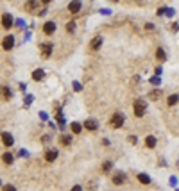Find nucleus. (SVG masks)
<instances>
[{
	"label": "nucleus",
	"instance_id": "f257e3e1",
	"mask_svg": "<svg viewBox=\"0 0 179 191\" xmlns=\"http://www.w3.org/2000/svg\"><path fill=\"white\" fill-rule=\"evenodd\" d=\"M133 109H134V115L138 116H143L145 115V109H147V104L143 102V100H136L134 102V105H133Z\"/></svg>",
	"mask_w": 179,
	"mask_h": 191
},
{
	"label": "nucleus",
	"instance_id": "b1692460",
	"mask_svg": "<svg viewBox=\"0 0 179 191\" xmlns=\"http://www.w3.org/2000/svg\"><path fill=\"white\" fill-rule=\"evenodd\" d=\"M151 98H152V100H156V98H159V91H151Z\"/></svg>",
	"mask_w": 179,
	"mask_h": 191
},
{
	"label": "nucleus",
	"instance_id": "9d476101",
	"mask_svg": "<svg viewBox=\"0 0 179 191\" xmlns=\"http://www.w3.org/2000/svg\"><path fill=\"white\" fill-rule=\"evenodd\" d=\"M90 47H91V50H99L100 47H102V38H100V36L93 38V39H91V45H90Z\"/></svg>",
	"mask_w": 179,
	"mask_h": 191
},
{
	"label": "nucleus",
	"instance_id": "7ed1b4c3",
	"mask_svg": "<svg viewBox=\"0 0 179 191\" xmlns=\"http://www.w3.org/2000/svg\"><path fill=\"white\" fill-rule=\"evenodd\" d=\"M15 47V36H5L4 41H2V48L4 50H11Z\"/></svg>",
	"mask_w": 179,
	"mask_h": 191
},
{
	"label": "nucleus",
	"instance_id": "39448f33",
	"mask_svg": "<svg viewBox=\"0 0 179 191\" xmlns=\"http://www.w3.org/2000/svg\"><path fill=\"white\" fill-rule=\"evenodd\" d=\"M54 31H56V23H54V21H47V23L43 25V32H45L47 36L54 34Z\"/></svg>",
	"mask_w": 179,
	"mask_h": 191
},
{
	"label": "nucleus",
	"instance_id": "6e6552de",
	"mask_svg": "<svg viewBox=\"0 0 179 191\" xmlns=\"http://www.w3.org/2000/svg\"><path fill=\"white\" fill-rule=\"evenodd\" d=\"M113 182H115V184H124V182H125V175H124V173L122 172H117L115 173V175H113Z\"/></svg>",
	"mask_w": 179,
	"mask_h": 191
},
{
	"label": "nucleus",
	"instance_id": "aec40b11",
	"mask_svg": "<svg viewBox=\"0 0 179 191\" xmlns=\"http://www.w3.org/2000/svg\"><path fill=\"white\" fill-rule=\"evenodd\" d=\"M81 131H82L81 123H77V121H74V123H72V132H74V134H79Z\"/></svg>",
	"mask_w": 179,
	"mask_h": 191
},
{
	"label": "nucleus",
	"instance_id": "423d86ee",
	"mask_svg": "<svg viewBox=\"0 0 179 191\" xmlns=\"http://www.w3.org/2000/svg\"><path fill=\"white\" fill-rule=\"evenodd\" d=\"M2 143H4L5 147H11V145L15 143V139H13V136H11L9 132H4L2 134Z\"/></svg>",
	"mask_w": 179,
	"mask_h": 191
},
{
	"label": "nucleus",
	"instance_id": "4be33fe9",
	"mask_svg": "<svg viewBox=\"0 0 179 191\" xmlns=\"http://www.w3.org/2000/svg\"><path fill=\"white\" fill-rule=\"evenodd\" d=\"M109 170H111V163H109V161H106V163L102 164V172H104V173H108Z\"/></svg>",
	"mask_w": 179,
	"mask_h": 191
},
{
	"label": "nucleus",
	"instance_id": "ddd939ff",
	"mask_svg": "<svg viewBox=\"0 0 179 191\" xmlns=\"http://www.w3.org/2000/svg\"><path fill=\"white\" fill-rule=\"evenodd\" d=\"M84 127H86L88 131H95V129H97V120H86V121H84Z\"/></svg>",
	"mask_w": 179,
	"mask_h": 191
},
{
	"label": "nucleus",
	"instance_id": "6ab92c4d",
	"mask_svg": "<svg viewBox=\"0 0 179 191\" xmlns=\"http://www.w3.org/2000/svg\"><path fill=\"white\" fill-rule=\"evenodd\" d=\"M156 57H158L159 61H165V59H167V54H165L163 48H158V50H156Z\"/></svg>",
	"mask_w": 179,
	"mask_h": 191
},
{
	"label": "nucleus",
	"instance_id": "a878e982",
	"mask_svg": "<svg viewBox=\"0 0 179 191\" xmlns=\"http://www.w3.org/2000/svg\"><path fill=\"white\" fill-rule=\"evenodd\" d=\"M151 84H154V86L159 84V77H152V79H151Z\"/></svg>",
	"mask_w": 179,
	"mask_h": 191
},
{
	"label": "nucleus",
	"instance_id": "393cba45",
	"mask_svg": "<svg viewBox=\"0 0 179 191\" xmlns=\"http://www.w3.org/2000/svg\"><path fill=\"white\" fill-rule=\"evenodd\" d=\"M4 191H16V188L11 186V184H7V186H4Z\"/></svg>",
	"mask_w": 179,
	"mask_h": 191
},
{
	"label": "nucleus",
	"instance_id": "bb28decb",
	"mask_svg": "<svg viewBox=\"0 0 179 191\" xmlns=\"http://www.w3.org/2000/svg\"><path fill=\"white\" fill-rule=\"evenodd\" d=\"M70 191H82V188H81V186H74Z\"/></svg>",
	"mask_w": 179,
	"mask_h": 191
},
{
	"label": "nucleus",
	"instance_id": "f8f14e48",
	"mask_svg": "<svg viewBox=\"0 0 179 191\" xmlns=\"http://www.w3.org/2000/svg\"><path fill=\"white\" fill-rule=\"evenodd\" d=\"M41 54H43L45 57H48V56L52 54V45H48V43H47V45H41Z\"/></svg>",
	"mask_w": 179,
	"mask_h": 191
},
{
	"label": "nucleus",
	"instance_id": "0eeeda50",
	"mask_svg": "<svg viewBox=\"0 0 179 191\" xmlns=\"http://www.w3.org/2000/svg\"><path fill=\"white\" fill-rule=\"evenodd\" d=\"M45 159H47L48 163H54V161L58 159V150H47V152H45Z\"/></svg>",
	"mask_w": 179,
	"mask_h": 191
},
{
	"label": "nucleus",
	"instance_id": "f3484780",
	"mask_svg": "<svg viewBox=\"0 0 179 191\" xmlns=\"http://www.w3.org/2000/svg\"><path fill=\"white\" fill-rule=\"evenodd\" d=\"M138 180L141 184H151V177L145 175V173H138Z\"/></svg>",
	"mask_w": 179,
	"mask_h": 191
},
{
	"label": "nucleus",
	"instance_id": "dca6fc26",
	"mask_svg": "<svg viewBox=\"0 0 179 191\" xmlns=\"http://www.w3.org/2000/svg\"><path fill=\"white\" fill-rule=\"evenodd\" d=\"M43 77H45V72H43V70H34V72H32V79H34V80H43Z\"/></svg>",
	"mask_w": 179,
	"mask_h": 191
},
{
	"label": "nucleus",
	"instance_id": "2eb2a0df",
	"mask_svg": "<svg viewBox=\"0 0 179 191\" xmlns=\"http://www.w3.org/2000/svg\"><path fill=\"white\" fill-rule=\"evenodd\" d=\"M145 145H147L149 148H154V147H156V138H154V136H147V138H145Z\"/></svg>",
	"mask_w": 179,
	"mask_h": 191
},
{
	"label": "nucleus",
	"instance_id": "cd10ccee",
	"mask_svg": "<svg viewBox=\"0 0 179 191\" xmlns=\"http://www.w3.org/2000/svg\"><path fill=\"white\" fill-rule=\"evenodd\" d=\"M0 182H2V180H0Z\"/></svg>",
	"mask_w": 179,
	"mask_h": 191
},
{
	"label": "nucleus",
	"instance_id": "5701e85b",
	"mask_svg": "<svg viewBox=\"0 0 179 191\" xmlns=\"http://www.w3.org/2000/svg\"><path fill=\"white\" fill-rule=\"evenodd\" d=\"M66 31H70V32L75 31V21H68V23H66Z\"/></svg>",
	"mask_w": 179,
	"mask_h": 191
},
{
	"label": "nucleus",
	"instance_id": "f03ea898",
	"mask_svg": "<svg viewBox=\"0 0 179 191\" xmlns=\"http://www.w3.org/2000/svg\"><path fill=\"white\" fill-rule=\"evenodd\" d=\"M124 120H125V118H124L122 113H115V115L111 116V127H113V129H120V127L124 125Z\"/></svg>",
	"mask_w": 179,
	"mask_h": 191
},
{
	"label": "nucleus",
	"instance_id": "4468645a",
	"mask_svg": "<svg viewBox=\"0 0 179 191\" xmlns=\"http://www.w3.org/2000/svg\"><path fill=\"white\" fill-rule=\"evenodd\" d=\"M0 95L4 96L5 100H9V98L13 96V93H11V89H9V88H5V86H2V88H0Z\"/></svg>",
	"mask_w": 179,
	"mask_h": 191
},
{
	"label": "nucleus",
	"instance_id": "1a4fd4ad",
	"mask_svg": "<svg viewBox=\"0 0 179 191\" xmlns=\"http://www.w3.org/2000/svg\"><path fill=\"white\" fill-rule=\"evenodd\" d=\"M68 11H70V13H74V15H75V13H79V11H81V2H70V4H68Z\"/></svg>",
	"mask_w": 179,
	"mask_h": 191
},
{
	"label": "nucleus",
	"instance_id": "9b49d317",
	"mask_svg": "<svg viewBox=\"0 0 179 191\" xmlns=\"http://www.w3.org/2000/svg\"><path fill=\"white\" fill-rule=\"evenodd\" d=\"M2 161L5 163V164H13V161H15V155L11 152H5L4 155H2Z\"/></svg>",
	"mask_w": 179,
	"mask_h": 191
},
{
	"label": "nucleus",
	"instance_id": "20e7f679",
	"mask_svg": "<svg viewBox=\"0 0 179 191\" xmlns=\"http://www.w3.org/2000/svg\"><path fill=\"white\" fill-rule=\"evenodd\" d=\"M13 23H15V20H13V16H11L9 13H5V15L2 16V25H4L5 29H11V27H13Z\"/></svg>",
	"mask_w": 179,
	"mask_h": 191
},
{
	"label": "nucleus",
	"instance_id": "412c9836",
	"mask_svg": "<svg viewBox=\"0 0 179 191\" xmlns=\"http://www.w3.org/2000/svg\"><path fill=\"white\" fill-rule=\"evenodd\" d=\"M177 95H170L168 96V100H167V102H168V105H176V104H177Z\"/></svg>",
	"mask_w": 179,
	"mask_h": 191
},
{
	"label": "nucleus",
	"instance_id": "a211bd4d",
	"mask_svg": "<svg viewBox=\"0 0 179 191\" xmlns=\"http://www.w3.org/2000/svg\"><path fill=\"white\" fill-rule=\"evenodd\" d=\"M61 143H63L65 147H68V145L72 143V136H70V134H65V136L61 138Z\"/></svg>",
	"mask_w": 179,
	"mask_h": 191
}]
</instances>
